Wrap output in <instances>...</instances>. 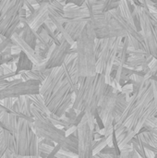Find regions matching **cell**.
Masks as SVG:
<instances>
[{
	"label": "cell",
	"instance_id": "5",
	"mask_svg": "<svg viewBox=\"0 0 157 158\" xmlns=\"http://www.w3.org/2000/svg\"><path fill=\"white\" fill-rule=\"evenodd\" d=\"M23 118H18V123L12 133L16 140L17 156H39V138L33 131L32 123Z\"/></svg>",
	"mask_w": 157,
	"mask_h": 158
},
{
	"label": "cell",
	"instance_id": "17",
	"mask_svg": "<svg viewBox=\"0 0 157 158\" xmlns=\"http://www.w3.org/2000/svg\"><path fill=\"white\" fill-rule=\"evenodd\" d=\"M89 18L86 19H68V22L64 25L71 38L76 42L81 35L85 26L87 25Z\"/></svg>",
	"mask_w": 157,
	"mask_h": 158
},
{
	"label": "cell",
	"instance_id": "37",
	"mask_svg": "<svg viewBox=\"0 0 157 158\" xmlns=\"http://www.w3.org/2000/svg\"><path fill=\"white\" fill-rule=\"evenodd\" d=\"M21 52L22 51L19 48V46L13 44V45L11 46V54H12V56H19Z\"/></svg>",
	"mask_w": 157,
	"mask_h": 158
},
{
	"label": "cell",
	"instance_id": "15",
	"mask_svg": "<svg viewBox=\"0 0 157 158\" xmlns=\"http://www.w3.org/2000/svg\"><path fill=\"white\" fill-rule=\"evenodd\" d=\"M11 41L14 44H17L19 46V48L21 49V51L31 59V61L33 63V65H40L42 64L43 62H44L46 59H43L36 52L35 50L31 46L29 45L19 34L17 33H14L12 36H11Z\"/></svg>",
	"mask_w": 157,
	"mask_h": 158
},
{
	"label": "cell",
	"instance_id": "38",
	"mask_svg": "<svg viewBox=\"0 0 157 158\" xmlns=\"http://www.w3.org/2000/svg\"><path fill=\"white\" fill-rule=\"evenodd\" d=\"M87 0H67L66 4H73V5H76V6H82Z\"/></svg>",
	"mask_w": 157,
	"mask_h": 158
},
{
	"label": "cell",
	"instance_id": "39",
	"mask_svg": "<svg viewBox=\"0 0 157 158\" xmlns=\"http://www.w3.org/2000/svg\"><path fill=\"white\" fill-rule=\"evenodd\" d=\"M77 131V126H72V127H69L68 129H67L65 131H66V136H70L72 135L75 131Z\"/></svg>",
	"mask_w": 157,
	"mask_h": 158
},
{
	"label": "cell",
	"instance_id": "46",
	"mask_svg": "<svg viewBox=\"0 0 157 158\" xmlns=\"http://www.w3.org/2000/svg\"><path fill=\"white\" fill-rule=\"evenodd\" d=\"M156 118H157V115H156Z\"/></svg>",
	"mask_w": 157,
	"mask_h": 158
},
{
	"label": "cell",
	"instance_id": "21",
	"mask_svg": "<svg viewBox=\"0 0 157 158\" xmlns=\"http://www.w3.org/2000/svg\"><path fill=\"white\" fill-rule=\"evenodd\" d=\"M143 143L148 144L157 148V131H150L145 128H143L141 132L136 136Z\"/></svg>",
	"mask_w": 157,
	"mask_h": 158
},
{
	"label": "cell",
	"instance_id": "31",
	"mask_svg": "<svg viewBox=\"0 0 157 158\" xmlns=\"http://www.w3.org/2000/svg\"><path fill=\"white\" fill-rule=\"evenodd\" d=\"M143 128H145L147 131H157L156 117H154V118H150L148 121H146V123L144 124Z\"/></svg>",
	"mask_w": 157,
	"mask_h": 158
},
{
	"label": "cell",
	"instance_id": "9",
	"mask_svg": "<svg viewBox=\"0 0 157 158\" xmlns=\"http://www.w3.org/2000/svg\"><path fill=\"white\" fill-rule=\"evenodd\" d=\"M139 13L142 27L141 32L144 40V49L150 56L157 57V42L155 32V25L150 19V11L143 5L139 6Z\"/></svg>",
	"mask_w": 157,
	"mask_h": 158
},
{
	"label": "cell",
	"instance_id": "42",
	"mask_svg": "<svg viewBox=\"0 0 157 158\" xmlns=\"http://www.w3.org/2000/svg\"><path fill=\"white\" fill-rule=\"evenodd\" d=\"M14 158H40L39 156H17V155H13Z\"/></svg>",
	"mask_w": 157,
	"mask_h": 158
},
{
	"label": "cell",
	"instance_id": "8",
	"mask_svg": "<svg viewBox=\"0 0 157 158\" xmlns=\"http://www.w3.org/2000/svg\"><path fill=\"white\" fill-rule=\"evenodd\" d=\"M25 0H11L8 8L0 21V33L6 38H11L16 30L23 27L20 21V9L24 6Z\"/></svg>",
	"mask_w": 157,
	"mask_h": 158
},
{
	"label": "cell",
	"instance_id": "20",
	"mask_svg": "<svg viewBox=\"0 0 157 158\" xmlns=\"http://www.w3.org/2000/svg\"><path fill=\"white\" fill-rule=\"evenodd\" d=\"M6 152L16 154V140L11 132L5 130L4 135L0 140V158L4 157Z\"/></svg>",
	"mask_w": 157,
	"mask_h": 158
},
{
	"label": "cell",
	"instance_id": "4",
	"mask_svg": "<svg viewBox=\"0 0 157 158\" xmlns=\"http://www.w3.org/2000/svg\"><path fill=\"white\" fill-rule=\"evenodd\" d=\"M95 31L90 20L85 26L81 35L76 41L77 62L80 77H92L97 74L95 52Z\"/></svg>",
	"mask_w": 157,
	"mask_h": 158
},
{
	"label": "cell",
	"instance_id": "12",
	"mask_svg": "<svg viewBox=\"0 0 157 158\" xmlns=\"http://www.w3.org/2000/svg\"><path fill=\"white\" fill-rule=\"evenodd\" d=\"M71 46L72 45L70 44H68L64 38H62L60 44L56 45L54 51L47 58L46 69H55L61 67L65 63V59Z\"/></svg>",
	"mask_w": 157,
	"mask_h": 158
},
{
	"label": "cell",
	"instance_id": "23",
	"mask_svg": "<svg viewBox=\"0 0 157 158\" xmlns=\"http://www.w3.org/2000/svg\"><path fill=\"white\" fill-rule=\"evenodd\" d=\"M61 149L69 151L72 153H77L78 154V149H79V141H78V131H76L72 135L68 136L61 145Z\"/></svg>",
	"mask_w": 157,
	"mask_h": 158
},
{
	"label": "cell",
	"instance_id": "36",
	"mask_svg": "<svg viewBox=\"0 0 157 158\" xmlns=\"http://www.w3.org/2000/svg\"><path fill=\"white\" fill-rule=\"evenodd\" d=\"M100 158H119V155L118 154H113V153H104L101 152L100 154H98Z\"/></svg>",
	"mask_w": 157,
	"mask_h": 158
},
{
	"label": "cell",
	"instance_id": "19",
	"mask_svg": "<svg viewBox=\"0 0 157 158\" xmlns=\"http://www.w3.org/2000/svg\"><path fill=\"white\" fill-rule=\"evenodd\" d=\"M157 115V106L155 105V100H153L148 106L147 107L144 109V111L143 112L142 116L140 117V118L138 119L137 123L135 124V127L133 129L132 131H134L136 134H139L142 131V129L143 128L144 124L146 123V121H148L150 118L156 117Z\"/></svg>",
	"mask_w": 157,
	"mask_h": 158
},
{
	"label": "cell",
	"instance_id": "40",
	"mask_svg": "<svg viewBox=\"0 0 157 158\" xmlns=\"http://www.w3.org/2000/svg\"><path fill=\"white\" fill-rule=\"evenodd\" d=\"M8 84H9V81L7 80H6V79H3V77L0 75V90H2L3 88H5Z\"/></svg>",
	"mask_w": 157,
	"mask_h": 158
},
{
	"label": "cell",
	"instance_id": "30",
	"mask_svg": "<svg viewBox=\"0 0 157 158\" xmlns=\"http://www.w3.org/2000/svg\"><path fill=\"white\" fill-rule=\"evenodd\" d=\"M106 146H107V144H106V138L105 136H103L102 139L99 140L98 144L96 145V147L93 149V156H96V155L100 154Z\"/></svg>",
	"mask_w": 157,
	"mask_h": 158
},
{
	"label": "cell",
	"instance_id": "32",
	"mask_svg": "<svg viewBox=\"0 0 157 158\" xmlns=\"http://www.w3.org/2000/svg\"><path fill=\"white\" fill-rule=\"evenodd\" d=\"M119 158H141L140 155L135 150L128 151V152H120Z\"/></svg>",
	"mask_w": 157,
	"mask_h": 158
},
{
	"label": "cell",
	"instance_id": "33",
	"mask_svg": "<svg viewBox=\"0 0 157 158\" xmlns=\"http://www.w3.org/2000/svg\"><path fill=\"white\" fill-rule=\"evenodd\" d=\"M121 93L128 94V95H131L134 93V88H133V84L131 82H127L124 85H122L121 88Z\"/></svg>",
	"mask_w": 157,
	"mask_h": 158
},
{
	"label": "cell",
	"instance_id": "10",
	"mask_svg": "<svg viewBox=\"0 0 157 158\" xmlns=\"http://www.w3.org/2000/svg\"><path fill=\"white\" fill-rule=\"evenodd\" d=\"M78 131V141H79V149H78V156L79 158H94L93 156V131L89 124L88 119L85 116L83 117L82 120L77 126Z\"/></svg>",
	"mask_w": 157,
	"mask_h": 158
},
{
	"label": "cell",
	"instance_id": "25",
	"mask_svg": "<svg viewBox=\"0 0 157 158\" xmlns=\"http://www.w3.org/2000/svg\"><path fill=\"white\" fill-rule=\"evenodd\" d=\"M18 69H17V74H19L21 71H27V70H31L33 67V63L31 61V59L23 53L21 52L19 55V59L17 64Z\"/></svg>",
	"mask_w": 157,
	"mask_h": 158
},
{
	"label": "cell",
	"instance_id": "7",
	"mask_svg": "<svg viewBox=\"0 0 157 158\" xmlns=\"http://www.w3.org/2000/svg\"><path fill=\"white\" fill-rule=\"evenodd\" d=\"M41 82L39 81L30 80L22 81L21 79H16L9 81V84L0 90V100L6 98H19L20 96L33 95L40 94Z\"/></svg>",
	"mask_w": 157,
	"mask_h": 158
},
{
	"label": "cell",
	"instance_id": "34",
	"mask_svg": "<svg viewBox=\"0 0 157 158\" xmlns=\"http://www.w3.org/2000/svg\"><path fill=\"white\" fill-rule=\"evenodd\" d=\"M16 100H17V98H6V99L2 100V101H3L4 106L6 107V108L10 111V113H11L12 106H13V105H14V103H15Z\"/></svg>",
	"mask_w": 157,
	"mask_h": 158
},
{
	"label": "cell",
	"instance_id": "1",
	"mask_svg": "<svg viewBox=\"0 0 157 158\" xmlns=\"http://www.w3.org/2000/svg\"><path fill=\"white\" fill-rule=\"evenodd\" d=\"M79 81L77 59L52 69L40 86V94L51 114L61 118L70 107H73Z\"/></svg>",
	"mask_w": 157,
	"mask_h": 158
},
{
	"label": "cell",
	"instance_id": "43",
	"mask_svg": "<svg viewBox=\"0 0 157 158\" xmlns=\"http://www.w3.org/2000/svg\"><path fill=\"white\" fill-rule=\"evenodd\" d=\"M94 158H100V157H99V156H98V155H96V156H94Z\"/></svg>",
	"mask_w": 157,
	"mask_h": 158
},
{
	"label": "cell",
	"instance_id": "28",
	"mask_svg": "<svg viewBox=\"0 0 157 158\" xmlns=\"http://www.w3.org/2000/svg\"><path fill=\"white\" fill-rule=\"evenodd\" d=\"M121 0H105L104 5V11H112L114 9H117L119 6Z\"/></svg>",
	"mask_w": 157,
	"mask_h": 158
},
{
	"label": "cell",
	"instance_id": "27",
	"mask_svg": "<svg viewBox=\"0 0 157 158\" xmlns=\"http://www.w3.org/2000/svg\"><path fill=\"white\" fill-rule=\"evenodd\" d=\"M131 145H132V148L133 150L137 151V153L140 155V157L141 158H149L148 156L146 155V150H145V147L143 146V143L138 140L137 137H135L134 139H132L131 141Z\"/></svg>",
	"mask_w": 157,
	"mask_h": 158
},
{
	"label": "cell",
	"instance_id": "11",
	"mask_svg": "<svg viewBox=\"0 0 157 158\" xmlns=\"http://www.w3.org/2000/svg\"><path fill=\"white\" fill-rule=\"evenodd\" d=\"M120 92L118 91L117 89H112L106 94L105 98L103 99L97 114L100 118V119L103 122L106 121L107 119H113L115 121V113H116V106H117V99L118 95Z\"/></svg>",
	"mask_w": 157,
	"mask_h": 158
},
{
	"label": "cell",
	"instance_id": "41",
	"mask_svg": "<svg viewBox=\"0 0 157 158\" xmlns=\"http://www.w3.org/2000/svg\"><path fill=\"white\" fill-rule=\"evenodd\" d=\"M10 1H11V0H0V15H1L3 9L5 8V6H6V5H8V4L10 3Z\"/></svg>",
	"mask_w": 157,
	"mask_h": 158
},
{
	"label": "cell",
	"instance_id": "44",
	"mask_svg": "<svg viewBox=\"0 0 157 158\" xmlns=\"http://www.w3.org/2000/svg\"><path fill=\"white\" fill-rule=\"evenodd\" d=\"M1 57H2V56H1V54H0V60H1Z\"/></svg>",
	"mask_w": 157,
	"mask_h": 158
},
{
	"label": "cell",
	"instance_id": "24",
	"mask_svg": "<svg viewBox=\"0 0 157 158\" xmlns=\"http://www.w3.org/2000/svg\"><path fill=\"white\" fill-rule=\"evenodd\" d=\"M48 11H49V17H55V18L64 17L65 4L58 0H55L52 3H49Z\"/></svg>",
	"mask_w": 157,
	"mask_h": 158
},
{
	"label": "cell",
	"instance_id": "3",
	"mask_svg": "<svg viewBox=\"0 0 157 158\" xmlns=\"http://www.w3.org/2000/svg\"><path fill=\"white\" fill-rule=\"evenodd\" d=\"M154 99L155 89L153 80H146L139 90L134 92L129 98L125 111L115 121L114 129L125 126L128 131H133L143 112Z\"/></svg>",
	"mask_w": 157,
	"mask_h": 158
},
{
	"label": "cell",
	"instance_id": "45",
	"mask_svg": "<svg viewBox=\"0 0 157 158\" xmlns=\"http://www.w3.org/2000/svg\"><path fill=\"white\" fill-rule=\"evenodd\" d=\"M155 158H157V155H155Z\"/></svg>",
	"mask_w": 157,
	"mask_h": 158
},
{
	"label": "cell",
	"instance_id": "18",
	"mask_svg": "<svg viewBox=\"0 0 157 158\" xmlns=\"http://www.w3.org/2000/svg\"><path fill=\"white\" fill-rule=\"evenodd\" d=\"M64 17L67 19H86L90 17L89 7L84 3L82 6H79L73 4L65 5V14Z\"/></svg>",
	"mask_w": 157,
	"mask_h": 158
},
{
	"label": "cell",
	"instance_id": "14",
	"mask_svg": "<svg viewBox=\"0 0 157 158\" xmlns=\"http://www.w3.org/2000/svg\"><path fill=\"white\" fill-rule=\"evenodd\" d=\"M48 5L49 3L41 4L40 6L27 18L28 24L34 31H37L49 19Z\"/></svg>",
	"mask_w": 157,
	"mask_h": 158
},
{
	"label": "cell",
	"instance_id": "35",
	"mask_svg": "<svg viewBox=\"0 0 157 158\" xmlns=\"http://www.w3.org/2000/svg\"><path fill=\"white\" fill-rule=\"evenodd\" d=\"M77 115H78V112H77L73 107H70V108L67 111V113H66L65 116H66L67 118H70V119H75L76 117H77Z\"/></svg>",
	"mask_w": 157,
	"mask_h": 158
},
{
	"label": "cell",
	"instance_id": "6",
	"mask_svg": "<svg viewBox=\"0 0 157 158\" xmlns=\"http://www.w3.org/2000/svg\"><path fill=\"white\" fill-rule=\"evenodd\" d=\"M31 114L34 118V122L32 123L33 131L38 138L50 140L56 144L62 145L67 138L65 130L55 126L50 121L48 116L42 113L34 106H31Z\"/></svg>",
	"mask_w": 157,
	"mask_h": 158
},
{
	"label": "cell",
	"instance_id": "26",
	"mask_svg": "<svg viewBox=\"0 0 157 158\" xmlns=\"http://www.w3.org/2000/svg\"><path fill=\"white\" fill-rule=\"evenodd\" d=\"M31 101H32V106H34L38 110H40L42 113L45 114L46 116H50L51 112L49 111V109L47 108L44 100L43 98V96L39 94H33V95H30Z\"/></svg>",
	"mask_w": 157,
	"mask_h": 158
},
{
	"label": "cell",
	"instance_id": "2",
	"mask_svg": "<svg viewBox=\"0 0 157 158\" xmlns=\"http://www.w3.org/2000/svg\"><path fill=\"white\" fill-rule=\"evenodd\" d=\"M111 89L112 86L105 82V74L80 77L73 108L78 113L83 111L88 116L95 117L103 99Z\"/></svg>",
	"mask_w": 157,
	"mask_h": 158
},
{
	"label": "cell",
	"instance_id": "22",
	"mask_svg": "<svg viewBox=\"0 0 157 158\" xmlns=\"http://www.w3.org/2000/svg\"><path fill=\"white\" fill-rule=\"evenodd\" d=\"M118 9L120 11L121 16L130 23L134 25L133 23V17H132V11L134 9V6L128 0H121Z\"/></svg>",
	"mask_w": 157,
	"mask_h": 158
},
{
	"label": "cell",
	"instance_id": "29",
	"mask_svg": "<svg viewBox=\"0 0 157 158\" xmlns=\"http://www.w3.org/2000/svg\"><path fill=\"white\" fill-rule=\"evenodd\" d=\"M56 158H79V156L77 153H72V152H69V151H66V150H63V149H60L56 156Z\"/></svg>",
	"mask_w": 157,
	"mask_h": 158
},
{
	"label": "cell",
	"instance_id": "16",
	"mask_svg": "<svg viewBox=\"0 0 157 158\" xmlns=\"http://www.w3.org/2000/svg\"><path fill=\"white\" fill-rule=\"evenodd\" d=\"M96 39H110V38H125L128 36L127 32L117 26L112 19V23L110 25L105 26L103 28H99L94 30Z\"/></svg>",
	"mask_w": 157,
	"mask_h": 158
},
{
	"label": "cell",
	"instance_id": "13",
	"mask_svg": "<svg viewBox=\"0 0 157 158\" xmlns=\"http://www.w3.org/2000/svg\"><path fill=\"white\" fill-rule=\"evenodd\" d=\"M111 14H112L114 22L117 24L118 27H119L120 29L124 30V31L127 32V34H128L129 37L138 40L140 43L143 44V45H144V40H143V36L142 32L139 31L136 29V27H135L134 25H132L131 23H130L129 21H127V20L121 16L118 7L117 9L112 10V11H111Z\"/></svg>",
	"mask_w": 157,
	"mask_h": 158
},
{
	"label": "cell",
	"instance_id": "47",
	"mask_svg": "<svg viewBox=\"0 0 157 158\" xmlns=\"http://www.w3.org/2000/svg\"><path fill=\"white\" fill-rule=\"evenodd\" d=\"M0 54H1V52H0Z\"/></svg>",
	"mask_w": 157,
	"mask_h": 158
}]
</instances>
